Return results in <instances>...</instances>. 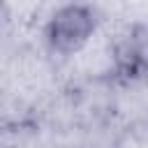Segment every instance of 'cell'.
I'll return each mask as SVG.
<instances>
[{
    "mask_svg": "<svg viewBox=\"0 0 148 148\" xmlns=\"http://www.w3.org/2000/svg\"><path fill=\"white\" fill-rule=\"evenodd\" d=\"M92 25H95L92 14L86 7H76V5L65 7L53 16L49 25V42L56 51L72 53L86 44V39L92 32Z\"/></svg>",
    "mask_w": 148,
    "mask_h": 148,
    "instance_id": "obj_1",
    "label": "cell"
}]
</instances>
